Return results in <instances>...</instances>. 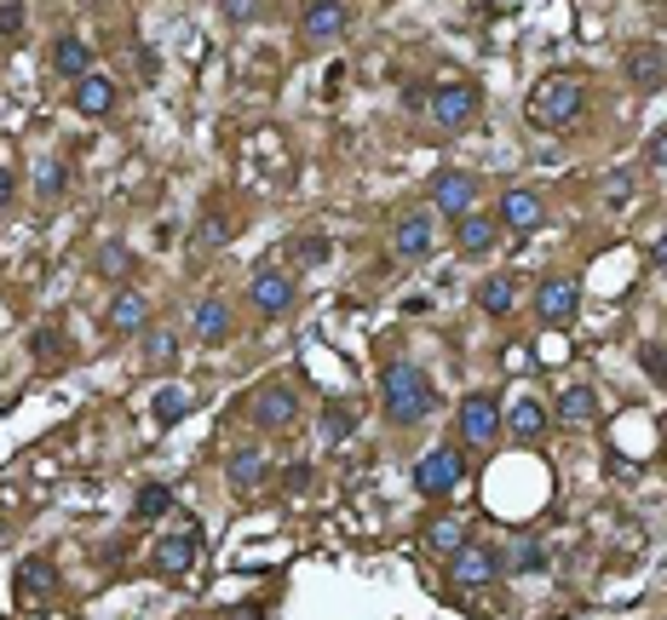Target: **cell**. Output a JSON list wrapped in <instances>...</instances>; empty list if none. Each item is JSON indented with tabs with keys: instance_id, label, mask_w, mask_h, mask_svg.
<instances>
[{
	"instance_id": "obj_39",
	"label": "cell",
	"mask_w": 667,
	"mask_h": 620,
	"mask_svg": "<svg viewBox=\"0 0 667 620\" xmlns=\"http://www.w3.org/2000/svg\"><path fill=\"white\" fill-rule=\"evenodd\" d=\"M12 196H18V173H12V167H0V207H7Z\"/></svg>"
},
{
	"instance_id": "obj_30",
	"label": "cell",
	"mask_w": 667,
	"mask_h": 620,
	"mask_svg": "<svg viewBox=\"0 0 667 620\" xmlns=\"http://www.w3.org/2000/svg\"><path fill=\"white\" fill-rule=\"evenodd\" d=\"M127 270H133V253H127L121 242H105V247H98V276H127Z\"/></svg>"
},
{
	"instance_id": "obj_32",
	"label": "cell",
	"mask_w": 667,
	"mask_h": 620,
	"mask_svg": "<svg viewBox=\"0 0 667 620\" xmlns=\"http://www.w3.org/2000/svg\"><path fill=\"white\" fill-rule=\"evenodd\" d=\"M190 413V397L185 391H156V425H178Z\"/></svg>"
},
{
	"instance_id": "obj_40",
	"label": "cell",
	"mask_w": 667,
	"mask_h": 620,
	"mask_svg": "<svg viewBox=\"0 0 667 620\" xmlns=\"http://www.w3.org/2000/svg\"><path fill=\"white\" fill-rule=\"evenodd\" d=\"M650 162H656V167L667 173V126H661V133L650 139Z\"/></svg>"
},
{
	"instance_id": "obj_43",
	"label": "cell",
	"mask_w": 667,
	"mask_h": 620,
	"mask_svg": "<svg viewBox=\"0 0 667 620\" xmlns=\"http://www.w3.org/2000/svg\"><path fill=\"white\" fill-rule=\"evenodd\" d=\"M650 258H656V265H667V236H661V242L650 247Z\"/></svg>"
},
{
	"instance_id": "obj_38",
	"label": "cell",
	"mask_w": 667,
	"mask_h": 620,
	"mask_svg": "<svg viewBox=\"0 0 667 620\" xmlns=\"http://www.w3.org/2000/svg\"><path fill=\"white\" fill-rule=\"evenodd\" d=\"M512 563H518V568H542L547 557H542V546H535V540H524V546L512 552Z\"/></svg>"
},
{
	"instance_id": "obj_16",
	"label": "cell",
	"mask_w": 667,
	"mask_h": 620,
	"mask_svg": "<svg viewBox=\"0 0 667 620\" xmlns=\"http://www.w3.org/2000/svg\"><path fill=\"white\" fill-rule=\"evenodd\" d=\"M392 247H397L403 258H426V253H431V219H426V213H403V219L392 224Z\"/></svg>"
},
{
	"instance_id": "obj_24",
	"label": "cell",
	"mask_w": 667,
	"mask_h": 620,
	"mask_svg": "<svg viewBox=\"0 0 667 620\" xmlns=\"http://www.w3.org/2000/svg\"><path fill=\"white\" fill-rule=\"evenodd\" d=\"M593 413H599V397L587 391V385H570V391L558 397V420H564V425H587Z\"/></svg>"
},
{
	"instance_id": "obj_12",
	"label": "cell",
	"mask_w": 667,
	"mask_h": 620,
	"mask_svg": "<svg viewBox=\"0 0 667 620\" xmlns=\"http://www.w3.org/2000/svg\"><path fill=\"white\" fill-rule=\"evenodd\" d=\"M248 299H253L260 317H282V310L294 305V281L282 276V270H260V276H253V288H248Z\"/></svg>"
},
{
	"instance_id": "obj_33",
	"label": "cell",
	"mask_w": 667,
	"mask_h": 620,
	"mask_svg": "<svg viewBox=\"0 0 667 620\" xmlns=\"http://www.w3.org/2000/svg\"><path fill=\"white\" fill-rule=\"evenodd\" d=\"M305 488H311V465H288L282 472V495H305Z\"/></svg>"
},
{
	"instance_id": "obj_10",
	"label": "cell",
	"mask_w": 667,
	"mask_h": 620,
	"mask_svg": "<svg viewBox=\"0 0 667 620\" xmlns=\"http://www.w3.org/2000/svg\"><path fill=\"white\" fill-rule=\"evenodd\" d=\"M472 201H478V178L460 173V167H449L438 185H431V207H438V213H449V219H467Z\"/></svg>"
},
{
	"instance_id": "obj_5",
	"label": "cell",
	"mask_w": 667,
	"mask_h": 620,
	"mask_svg": "<svg viewBox=\"0 0 667 620\" xmlns=\"http://www.w3.org/2000/svg\"><path fill=\"white\" fill-rule=\"evenodd\" d=\"M460 477H467V460H460V449H431L420 465H415V488L426 500H444L460 488Z\"/></svg>"
},
{
	"instance_id": "obj_4",
	"label": "cell",
	"mask_w": 667,
	"mask_h": 620,
	"mask_svg": "<svg viewBox=\"0 0 667 620\" xmlns=\"http://www.w3.org/2000/svg\"><path fill=\"white\" fill-rule=\"evenodd\" d=\"M581 310V281L576 276H547L542 288H535V322L542 328H570Z\"/></svg>"
},
{
	"instance_id": "obj_18",
	"label": "cell",
	"mask_w": 667,
	"mask_h": 620,
	"mask_svg": "<svg viewBox=\"0 0 667 620\" xmlns=\"http://www.w3.org/2000/svg\"><path fill=\"white\" fill-rule=\"evenodd\" d=\"M506 431L518 436V443H542V436H547V408L535 402V397H518V402L506 408Z\"/></svg>"
},
{
	"instance_id": "obj_7",
	"label": "cell",
	"mask_w": 667,
	"mask_h": 620,
	"mask_svg": "<svg viewBox=\"0 0 667 620\" xmlns=\"http://www.w3.org/2000/svg\"><path fill=\"white\" fill-rule=\"evenodd\" d=\"M483 92L472 81H444L438 92H431V115H438V126H449V133H460V126H472Z\"/></svg>"
},
{
	"instance_id": "obj_28",
	"label": "cell",
	"mask_w": 667,
	"mask_h": 620,
	"mask_svg": "<svg viewBox=\"0 0 667 620\" xmlns=\"http://www.w3.org/2000/svg\"><path fill=\"white\" fill-rule=\"evenodd\" d=\"M144 356H150V368H173V362H178V340H173L167 328L144 333Z\"/></svg>"
},
{
	"instance_id": "obj_41",
	"label": "cell",
	"mask_w": 667,
	"mask_h": 620,
	"mask_svg": "<svg viewBox=\"0 0 667 620\" xmlns=\"http://www.w3.org/2000/svg\"><path fill=\"white\" fill-rule=\"evenodd\" d=\"M529 362H535L529 345H512V351H506V368H529Z\"/></svg>"
},
{
	"instance_id": "obj_21",
	"label": "cell",
	"mask_w": 667,
	"mask_h": 620,
	"mask_svg": "<svg viewBox=\"0 0 667 620\" xmlns=\"http://www.w3.org/2000/svg\"><path fill=\"white\" fill-rule=\"evenodd\" d=\"M196 340L201 345H225L230 340V305L225 299H201L196 305Z\"/></svg>"
},
{
	"instance_id": "obj_20",
	"label": "cell",
	"mask_w": 667,
	"mask_h": 620,
	"mask_svg": "<svg viewBox=\"0 0 667 620\" xmlns=\"http://www.w3.org/2000/svg\"><path fill=\"white\" fill-rule=\"evenodd\" d=\"M53 69L64 75V81H81V75L92 69L87 41H81V35H58V41H53Z\"/></svg>"
},
{
	"instance_id": "obj_29",
	"label": "cell",
	"mask_w": 667,
	"mask_h": 620,
	"mask_svg": "<svg viewBox=\"0 0 667 620\" xmlns=\"http://www.w3.org/2000/svg\"><path fill=\"white\" fill-rule=\"evenodd\" d=\"M351 425H357V420H351L346 402H328V408H322V436H328V443H346Z\"/></svg>"
},
{
	"instance_id": "obj_14",
	"label": "cell",
	"mask_w": 667,
	"mask_h": 620,
	"mask_svg": "<svg viewBox=\"0 0 667 620\" xmlns=\"http://www.w3.org/2000/svg\"><path fill=\"white\" fill-rule=\"evenodd\" d=\"M495 219L524 236V230H535V224L547 219V207H542V196H535V190H501V213Z\"/></svg>"
},
{
	"instance_id": "obj_1",
	"label": "cell",
	"mask_w": 667,
	"mask_h": 620,
	"mask_svg": "<svg viewBox=\"0 0 667 620\" xmlns=\"http://www.w3.org/2000/svg\"><path fill=\"white\" fill-rule=\"evenodd\" d=\"M380 402H386V420L392 425H420L431 408H438V391H431V379L420 362H386V374H380Z\"/></svg>"
},
{
	"instance_id": "obj_25",
	"label": "cell",
	"mask_w": 667,
	"mask_h": 620,
	"mask_svg": "<svg viewBox=\"0 0 667 620\" xmlns=\"http://www.w3.org/2000/svg\"><path fill=\"white\" fill-rule=\"evenodd\" d=\"M420 540H426V552H444V557H449L460 540H467V523H460V517H431Z\"/></svg>"
},
{
	"instance_id": "obj_3",
	"label": "cell",
	"mask_w": 667,
	"mask_h": 620,
	"mask_svg": "<svg viewBox=\"0 0 667 620\" xmlns=\"http://www.w3.org/2000/svg\"><path fill=\"white\" fill-rule=\"evenodd\" d=\"M495 575H501V557L483 546V540H460L449 552V586L478 591V586H495Z\"/></svg>"
},
{
	"instance_id": "obj_11",
	"label": "cell",
	"mask_w": 667,
	"mask_h": 620,
	"mask_svg": "<svg viewBox=\"0 0 667 620\" xmlns=\"http://www.w3.org/2000/svg\"><path fill=\"white\" fill-rule=\"evenodd\" d=\"M346 23H351V12L340 7V0H311L299 30H305V41H311V46H328V41L346 35Z\"/></svg>"
},
{
	"instance_id": "obj_34",
	"label": "cell",
	"mask_w": 667,
	"mask_h": 620,
	"mask_svg": "<svg viewBox=\"0 0 667 620\" xmlns=\"http://www.w3.org/2000/svg\"><path fill=\"white\" fill-rule=\"evenodd\" d=\"M219 12L230 23H248V18H260V0H219Z\"/></svg>"
},
{
	"instance_id": "obj_42",
	"label": "cell",
	"mask_w": 667,
	"mask_h": 620,
	"mask_svg": "<svg viewBox=\"0 0 667 620\" xmlns=\"http://www.w3.org/2000/svg\"><path fill=\"white\" fill-rule=\"evenodd\" d=\"M225 620H265V609H260V604H248V609H230Z\"/></svg>"
},
{
	"instance_id": "obj_22",
	"label": "cell",
	"mask_w": 667,
	"mask_h": 620,
	"mask_svg": "<svg viewBox=\"0 0 667 620\" xmlns=\"http://www.w3.org/2000/svg\"><path fill=\"white\" fill-rule=\"evenodd\" d=\"M225 477H230V488H253L265 477V454L253 449V443H242L237 454H230V465H225Z\"/></svg>"
},
{
	"instance_id": "obj_6",
	"label": "cell",
	"mask_w": 667,
	"mask_h": 620,
	"mask_svg": "<svg viewBox=\"0 0 667 620\" xmlns=\"http://www.w3.org/2000/svg\"><path fill=\"white\" fill-rule=\"evenodd\" d=\"M253 425L260 431H288L294 420H299V397H294V385L288 379H271V385H260L253 391Z\"/></svg>"
},
{
	"instance_id": "obj_44",
	"label": "cell",
	"mask_w": 667,
	"mask_h": 620,
	"mask_svg": "<svg viewBox=\"0 0 667 620\" xmlns=\"http://www.w3.org/2000/svg\"><path fill=\"white\" fill-rule=\"evenodd\" d=\"M0 534H7V511H0Z\"/></svg>"
},
{
	"instance_id": "obj_8",
	"label": "cell",
	"mask_w": 667,
	"mask_h": 620,
	"mask_svg": "<svg viewBox=\"0 0 667 620\" xmlns=\"http://www.w3.org/2000/svg\"><path fill=\"white\" fill-rule=\"evenodd\" d=\"M501 431H506V413H501L495 397H467L460 402V436H467L472 449H490Z\"/></svg>"
},
{
	"instance_id": "obj_2",
	"label": "cell",
	"mask_w": 667,
	"mask_h": 620,
	"mask_svg": "<svg viewBox=\"0 0 667 620\" xmlns=\"http://www.w3.org/2000/svg\"><path fill=\"white\" fill-rule=\"evenodd\" d=\"M581 115H587V87L576 75H547V81H535L529 121L542 126V133H564V126H576Z\"/></svg>"
},
{
	"instance_id": "obj_35",
	"label": "cell",
	"mask_w": 667,
	"mask_h": 620,
	"mask_svg": "<svg viewBox=\"0 0 667 620\" xmlns=\"http://www.w3.org/2000/svg\"><path fill=\"white\" fill-rule=\"evenodd\" d=\"M645 374L656 385H667V345H645Z\"/></svg>"
},
{
	"instance_id": "obj_19",
	"label": "cell",
	"mask_w": 667,
	"mask_h": 620,
	"mask_svg": "<svg viewBox=\"0 0 667 620\" xmlns=\"http://www.w3.org/2000/svg\"><path fill=\"white\" fill-rule=\"evenodd\" d=\"M144 322H150V299L139 288H121L110 299V333H139Z\"/></svg>"
},
{
	"instance_id": "obj_15",
	"label": "cell",
	"mask_w": 667,
	"mask_h": 620,
	"mask_svg": "<svg viewBox=\"0 0 667 620\" xmlns=\"http://www.w3.org/2000/svg\"><path fill=\"white\" fill-rule=\"evenodd\" d=\"M53 586H58V568L46 563V557H23V563H18V591H23V604H46V598H53Z\"/></svg>"
},
{
	"instance_id": "obj_26",
	"label": "cell",
	"mask_w": 667,
	"mask_h": 620,
	"mask_svg": "<svg viewBox=\"0 0 667 620\" xmlns=\"http://www.w3.org/2000/svg\"><path fill=\"white\" fill-rule=\"evenodd\" d=\"M512 299H518V294H512V281H506V276H490V281L478 288V305L490 310V317H512Z\"/></svg>"
},
{
	"instance_id": "obj_13",
	"label": "cell",
	"mask_w": 667,
	"mask_h": 620,
	"mask_svg": "<svg viewBox=\"0 0 667 620\" xmlns=\"http://www.w3.org/2000/svg\"><path fill=\"white\" fill-rule=\"evenodd\" d=\"M627 81L638 87V92H656V87H667V52L661 46H633L627 52Z\"/></svg>"
},
{
	"instance_id": "obj_9",
	"label": "cell",
	"mask_w": 667,
	"mask_h": 620,
	"mask_svg": "<svg viewBox=\"0 0 667 620\" xmlns=\"http://www.w3.org/2000/svg\"><path fill=\"white\" fill-rule=\"evenodd\" d=\"M201 557V529L190 523V529H173V534H162L156 546H150V563L162 568V575H185V568Z\"/></svg>"
},
{
	"instance_id": "obj_37",
	"label": "cell",
	"mask_w": 667,
	"mask_h": 620,
	"mask_svg": "<svg viewBox=\"0 0 667 620\" xmlns=\"http://www.w3.org/2000/svg\"><path fill=\"white\" fill-rule=\"evenodd\" d=\"M299 258H305V265H322V258H328V242H322V236H305V242H299Z\"/></svg>"
},
{
	"instance_id": "obj_17",
	"label": "cell",
	"mask_w": 667,
	"mask_h": 620,
	"mask_svg": "<svg viewBox=\"0 0 667 620\" xmlns=\"http://www.w3.org/2000/svg\"><path fill=\"white\" fill-rule=\"evenodd\" d=\"M75 110L81 115H110L116 110V81L110 75H81V81H75Z\"/></svg>"
},
{
	"instance_id": "obj_27",
	"label": "cell",
	"mask_w": 667,
	"mask_h": 620,
	"mask_svg": "<svg viewBox=\"0 0 667 620\" xmlns=\"http://www.w3.org/2000/svg\"><path fill=\"white\" fill-rule=\"evenodd\" d=\"M167 511H173V495H167L162 483H144L139 495H133V517H167Z\"/></svg>"
},
{
	"instance_id": "obj_36",
	"label": "cell",
	"mask_w": 667,
	"mask_h": 620,
	"mask_svg": "<svg viewBox=\"0 0 667 620\" xmlns=\"http://www.w3.org/2000/svg\"><path fill=\"white\" fill-rule=\"evenodd\" d=\"M23 30V7L18 0H0V35H18Z\"/></svg>"
},
{
	"instance_id": "obj_23",
	"label": "cell",
	"mask_w": 667,
	"mask_h": 620,
	"mask_svg": "<svg viewBox=\"0 0 667 620\" xmlns=\"http://www.w3.org/2000/svg\"><path fill=\"white\" fill-rule=\"evenodd\" d=\"M455 242H460V253H490V247H495V219L467 213V219L455 224Z\"/></svg>"
},
{
	"instance_id": "obj_31",
	"label": "cell",
	"mask_w": 667,
	"mask_h": 620,
	"mask_svg": "<svg viewBox=\"0 0 667 620\" xmlns=\"http://www.w3.org/2000/svg\"><path fill=\"white\" fill-rule=\"evenodd\" d=\"M35 190H41V201H58V196L69 190V167H64V162H46L41 178H35Z\"/></svg>"
}]
</instances>
